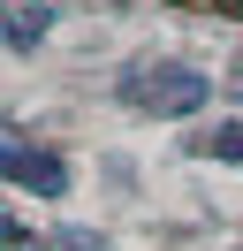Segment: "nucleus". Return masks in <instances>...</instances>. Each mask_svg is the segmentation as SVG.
I'll return each mask as SVG.
<instances>
[{"instance_id":"obj_1","label":"nucleus","mask_w":243,"mask_h":251,"mask_svg":"<svg viewBox=\"0 0 243 251\" xmlns=\"http://www.w3.org/2000/svg\"><path fill=\"white\" fill-rule=\"evenodd\" d=\"M122 99L145 107V114H197L213 99V84L197 76V69H182V61H137L129 76H122Z\"/></svg>"},{"instance_id":"obj_2","label":"nucleus","mask_w":243,"mask_h":251,"mask_svg":"<svg viewBox=\"0 0 243 251\" xmlns=\"http://www.w3.org/2000/svg\"><path fill=\"white\" fill-rule=\"evenodd\" d=\"M0 168H8V183H15V190H38V198H61V190H69V168H61L53 152H30L23 137H8Z\"/></svg>"},{"instance_id":"obj_3","label":"nucleus","mask_w":243,"mask_h":251,"mask_svg":"<svg viewBox=\"0 0 243 251\" xmlns=\"http://www.w3.org/2000/svg\"><path fill=\"white\" fill-rule=\"evenodd\" d=\"M46 23H53L46 8H30V0H15V8H8V53H30V46L46 38Z\"/></svg>"},{"instance_id":"obj_4","label":"nucleus","mask_w":243,"mask_h":251,"mask_svg":"<svg viewBox=\"0 0 243 251\" xmlns=\"http://www.w3.org/2000/svg\"><path fill=\"white\" fill-rule=\"evenodd\" d=\"M197 152H220V160H243V122H220L213 137H197Z\"/></svg>"}]
</instances>
